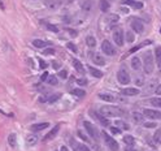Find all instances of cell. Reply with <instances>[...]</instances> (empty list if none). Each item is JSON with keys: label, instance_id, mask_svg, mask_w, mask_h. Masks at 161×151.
Here are the masks:
<instances>
[{"label": "cell", "instance_id": "6da1fadb", "mask_svg": "<svg viewBox=\"0 0 161 151\" xmlns=\"http://www.w3.org/2000/svg\"><path fill=\"white\" fill-rule=\"evenodd\" d=\"M99 113L101 116H104L105 119H111V117H117L122 115V110L118 108V107L114 106H104L99 110Z\"/></svg>", "mask_w": 161, "mask_h": 151}, {"label": "cell", "instance_id": "7a4b0ae2", "mask_svg": "<svg viewBox=\"0 0 161 151\" xmlns=\"http://www.w3.org/2000/svg\"><path fill=\"white\" fill-rule=\"evenodd\" d=\"M143 69L145 72V74H151L155 65H153V55L151 51H145L143 54Z\"/></svg>", "mask_w": 161, "mask_h": 151}, {"label": "cell", "instance_id": "3957f363", "mask_svg": "<svg viewBox=\"0 0 161 151\" xmlns=\"http://www.w3.org/2000/svg\"><path fill=\"white\" fill-rule=\"evenodd\" d=\"M117 80L121 85H127L131 81V77L125 68H120V70L117 72Z\"/></svg>", "mask_w": 161, "mask_h": 151}, {"label": "cell", "instance_id": "277c9868", "mask_svg": "<svg viewBox=\"0 0 161 151\" xmlns=\"http://www.w3.org/2000/svg\"><path fill=\"white\" fill-rule=\"evenodd\" d=\"M83 126L86 128V130H87V133H89V135L94 139V141H98L99 139V133H98V130H96V128H95L90 121H85L83 123Z\"/></svg>", "mask_w": 161, "mask_h": 151}, {"label": "cell", "instance_id": "5b68a950", "mask_svg": "<svg viewBox=\"0 0 161 151\" xmlns=\"http://www.w3.org/2000/svg\"><path fill=\"white\" fill-rule=\"evenodd\" d=\"M101 51L108 56H114L116 55V48L112 46V43L107 39L101 42Z\"/></svg>", "mask_w": 161, "mask_h": 151}, {"label": "cell", "instance_id": "8992f818", "mask_svg": "<svg viewBox=\"0 0 161 151\" xmlns=\"http://www.w3.org/2000/svg\"><path fill=\"white\" fill-rule=\"evenodd\" d=\"M101 134H103V137H104V141L107 143V146L111 149L112 151H118V143L116 142V139H113L111 135L107 134L105 132H101Z\"/></svg>", "mask_w": 161, "mask_h": 151}, {"label": "cell", "instance_id": "52a82bcc", "mask_svg": "<svg viewBox=\"0 0 161 151\" xmlns=\"http://www.w3.org/2000/svg\"><path fill=\"white\" fill-rule=\"evenodd\" d=\"M131 29L136 33V34H142L144 31V25H143V21H140L139 18H133L131 20Z\"/></svg>", "mask_w": 161, "mask_h": 151}, {"label": "cell", "instance_id": "ba28073f", "mask_svg": "<svg viewBox=\"0 0 161 151\" xmlns=\"http://www.w3.org/2000/svg\"><path fill=\"white\" fill-rule=\"evenodd\" d=\"M143 115L152 120H161V112L156 110H143Z\"/></svg>", "mask_w": 161, "mask_h": 151}, {"label": "cell", "instance_id": "9c48e42d", "mask_svg": "<svg viewBox=\"0 0 161 151\" xmlns=\"http://www.w3.org/2000/svg\"><path fill=\"white\" fill-rule=\"evenodd\" d=\"M113 40L117 46H122L123 45V31L122 29H116L113 31Z\"/></svg>", "mask_w": 161, "mask_h": 151}, {"label": "cell", "instance_id": "30bf717a", "mask_svg": "<svg viewBox=\"0 0 161 151\" xmlns=\"http://www.w3.org/2000/svg\"><path fill=\"white\" fill-rule=\"evenodd\" d=\"M46 7L51 11H55L57 8H60L61 7V0H46L44 2Z\"/></svg>", "mask_w": 161, "mask_h": 151}, {"label": "cell", "instance_id": "8fae6325", "mask_svg": "<svg viewBox=\"0 0 161 151\" xmlns=\"http://www.w3.org/2000/svg\"><path fill=\"white\" fill-rule=\"evenodd\" d=\"M151 40H144V42H142L140 45H138V46H135V47H133V48H130L129 51H127V54L123 56V57H126V56H129V55H131V54H134V52H136L138 50H140V48H143L144 46H148V45H151Z\"/></svg>", "mask_w": 161, "mask_h": 151}, {"label": "cell", "instance_id": "7c38bea8", "mask_svg": "<svg viewBox=\"0 0 161 151\" xmlns=\"http://www.w3.org/2000/svg\"><path fill=\"white\" fill-rule=\"evenodd\" d=\"M139 92H140V90L136 89V87H126L122 90V94L126 95V97H134V95H138Z\"/></svg>", "mask_w": 161, "mask_h": 151}, {"label": "cell", "instance_id": "4fadbf2b", "mask_svg": "<svg viewBox=\"0 0 161 151\" xmlns=\"http://www.w3.org/2000/svg\"><path fill=\"white\" fill-rule=\"evenodd\" d=\"M49 124L48 123H39V124H34L30 126V130L31 132H40V130H44L46 128H48Z\"/></svg>", "mask_w": 161, "mask_h": 151}, {"label": "cell", "instance_id": "5bb4252c", "mask_svg": "<svg viewBox=\"0 0 161 151\" xmlns=\"http://www.w3.org/2000/svg\"><path fill=\"white\" fill-rule=\"evenodd\" d=\"M90 113L92 115V116L96 117V119H98V121H99V123H100L101 125H103V126H108V125H109V121H108V119H105L104 116H101L100 113H95L94 111H91Z\"/></svg>", "mask_w": 161, "mask_h": 151}, {"label": "cell", "instance_id": "9a60e30c", "mask_svg": "<svg viewBox=\"0 0 161 151\" xmlns=\"http://www.w3.org/2000/svg\"><path fill=\"white\" fill-rule=\"evenodd\" d=\"M58 130H60V125H56V126H53L52 129L49 130V133L46 135V141H48V139H53L56 135H57V133H58Z\"/></svg>", "mask_w": 161, "mask_h": 151}, {"label": "cell", "instance_id": "2e32d148", "mask_svg": "<svg viewBox=\"0 0 161 151\" xmlns=\"http://www.w3.org/2000/svg\"><path fill=\"white\" fill-rule=\"evenodd\" d=\"M142 67H143V64L139 57H133V59H131V68L134 70H140Z\"/></svg>", "mask_w": 161, "mask_h": 151}, {"label": "cell", "instance_id": "e0dca14e", "mask_svg": "<svg viewBox=\"0 0 161 151\" xmlns=\"http://www.w3.org/2000/svg\"><path fill=\"white\" fill-rule=\"evenodd\" d=\"M94 8V0H85V2L82 3V11L89 13L91 12V9Z\"/></svg>", "mask_w": 161, "mask_h": 151}, {"label": "cell", "instance_id": "ac0fdd59", "mask_svg": "<svg viewBox=\"0 0 161 151\" xmlns=\"http://www.w3.org/2000/svg\"><path fill=\"white\" fill-rule=\"evenodd\" d=\"M92 61L96 64V65H104L105 64V59L100 54H94L92 55Z\"/></svg>", "mask_w": 161, "mask_h": 151}, {"label": "cell", "instance_id": "d6986e66", "mask_svg": "<svg viewBox=\"0 0 161 151\" xmlns=\"http://www.w3.org/2000/svg\"><path fill=\"white\" fill-rule=\"evenodd\" d=\"M73 65H74V68H76V69L79 72L80 74H85V73H86V70H85L83 64L80 63L79 60H77V59H74V60H73Z\"/></svg>", "mask_w": 161, "mask_h": 151}, {"label": "cell", "instance_id": "ffe728a7", "mask_svg": "<svg viewBox=\"0 0 161 151\" xmlns=\"http://www.w3.org/2000/svg\"><path fill=\"white\" fill-rule=\"evenodd\" d=\"M89 72H90V74L92 77H95V78H101V77H103V72L96 69V68H94V67H90L89 68Z\"/></svg>", "mask_w": 161, "mask_h": 151}, {"label": "cell", "instance_id": "44dd1931", "mask_svg": "<svg viewBox=\"0 0 161 151\" xmlns=\"http://www.w3.org/2000/svg\"><path fill=\"white\" fill-rule=\"evenodd\" d=\"M126 4L130 5L131 8H134V9H142L143 8V3L135 2V0H126Z\"/></svg>", "mask_w": 161, "mask_h": 151}, {"label": "cell", "instance_id": "7402d4cb", "mask_svg": "<svg viewBox=\"0 0 161 151\" xmlns=\"http://www.w3.org/2000/svg\"><path fill=\"white\" fill-rule=\"evenodd\" d=\"M99 7H100L101 12H107L109 9V7H111V3H109V0H100Z\"/></svg>", "mask_w": 161, "mask_h": 151}, {"label": "cell", "instance_id": "603a6c76", "mask_svg": "<svg viewBox=\"0 0 161 151\" xmlns=\"http://www.w3.org/2000/svg\"><path fill=\"white\" fill-rule=\"evenodd\" d=\"M99 98H100L101 100H104V102H111V103L116 100V97L112 95V94H100Z\"/></svg>", "mask_w": 161, "mask_h": 151}, {"label": "cell", "instance_id": "cb8c5ba5", "mask_svg": "<svg viewBox=\"0 0 161 151\" xmlns=\"http://www.w3.org/2000/svg\"><path fill=\"white\" fill-rule=\"evenodd\" d=\"M47 45H48V43L44 42V40H42V39H35V40L33 42V46H34L35 48H44Z\"/></svg>", "mask_w": 161, "mask_h": 151}, {"label": "cell", "instance_id": "d4e9b609", "mask_svg": "<svg viewBox=\"0 0 161 151\" xmlns=\"http://www.w3.org/2000/svg\"><path fill=\"white\" fill-rule=\"evenodd\" d=\"M155 59H156L157 65L161 67V46H157L155 48Z\"/></svg>", "mask_w": 161, "mask_h": 151}, {"label": "cell", "instance_id": "484cf974", "mask_svg": "<svg viewBox=\"0 0 161 151\" xmlns=\"http://www.w3.org/2000/svg\"><path fill=\"white\" fill-rule=\"evenodd\" d=\"M86 45L89 46L90 48H94L95 46H96V39H95V37H92V35H89V37L86 38Z\"/></svg>", "mask_w": 161, "mask_h": 151}, {"label": "cell", "instance_id": "4316f807", "mask_svg": "<svg viewBox=\"0 0 161 151\" xmlns=\"http://www.w3.org/2000/svg\"><path fill=\"white\" fill-rule=\"evenodd\" d=\"M36 141H38V137H36L35 134L27 135V137H26V145H29V146H33L34 143H36Z\"/></svg>", "mask_w": 161, "mask_h": 151}, {"label": "cell", "instance_id": "83f0119b", "mask_svg": "<svg viewBox=\"0 0 161 151\" xmlns=\"http://www.w3.org/2000/svg\"><path fill=\"white\" fill-rule=\"evenodd\" d=\"M16 141H17V137H16V134H14V133H12V134L8 135V143H9V146L12 149L16 147Z\"/></svg>", "mask_w": 161, "mask_h": 151}, {"label": "cell", "instance_id": "f1b7e54d", "mask_svg": "<svg viewBox=\"0 0 161 151\" xmlns=\"http://www.w3.org/2000/svg\"><path fill=\"white\" fill-rule=\"evenodd\" d=\"M133 120L135 121V123H143V120H144L143 113H139V112H133Z\"/></svg>", "mask_w": 161, "mask_h": 151}, {"label": "cell", "instance_id": "f546056e", "mask_svg": "<svg viewBox=\"0 0 161 151\" xmlns=\"http://www.w3.org/2000/svg\"><path fill=\"white\" fill-rule=\"evenodd\" d=\"M118 20H120V17L117 16V14H111V16H108V18H107L108 24H111V25H116L118 22Z\"/></svg>", "mask_w": 161, "mask_h": 151}, {"label": "cell", "instance_id": "4dcf8cb0", "mask_svg": "<svg viewBox=\"0 0 161 151\" xmlns=\"http://www.w3.org/2000/svg\"><path fill=\"white\" fill-rule=\"evenodd\" d=\"M71 94L76 95V97H78V98H83V97L86 95V91L82 90V89H73V90H71Z\"/></svg>", "mask_w": 161, "mask_h": 151}, {"label": "cell", "instance_id": "1f68e13d", "mask_svg": "<svg viewBox=\"0 0 161 151\" xmlns=\"http://www.w3.org/2000/svg\"><path fill=\"white\" fill-rule=\"evenodd\" d=\"M153 142L157 143V145L161 143V129L160 128L155 132V134H153Z\"/></svg>", "mask_w": 161, "mask_h": 151}, {"label": "cell", "instance_id": "d6a6232c", "mask_svg": "<svg viewBox=\"0 0 161 151\" xmlns=\"http://www.w3.org/2000/svg\"><path fill=\"white\" fill-rule=\"evenodd\" d=\"M150 103H151L153 107H159V108H161V98H159V97L151 98V99H150Z\"/></svg>", "mask_w": 161, "mask_h": 151}, {"label": "cell", "instance_id": "836d02e7", "mask_svg": "<svg viewBox=\"0 0 161 151\" xmlns=\"http://www.w3.org/2000/svg\"><path fill=\"white\" fill-rule=\"evenodd\" d=\"M47 82H48V85H49V86H56L58 81H57L56 76H52V74H49V76H48V78H47Z\"/></svg>", "mask_w": 161, "mask_h": 151}, {"label": "cell", "instance_id": "e575fe53", "mask_svg": "<svg viewBox=\"0 0 161 151\" xmlns=\"http://www.w3.org/2000/svg\"><path fill=\"white\" fill-rule=\"evenodd\" d=\"M122 139H123V142H125L126 145H134V142H135L134 137H133V135H130V134L125 135V137H123Z\"/></svg>", "mask_w": 161, "mask_h": 151}, {"label": "cell", "instance_id": "d590c367", "mask_svg": "<svg viewBox=\"0 0 161 151\" xmlns=\"http://www.w3.org/2000/svg\"><path fill=\"white\" fill-rule=\"evenodd\" d=\"M116 125H117V126H121L122 129H125V130H127V129H130L129 124H126V123H125V121H121V120H118V121H116Z\"/></svg>", "mask_w": 161, "mask_h": 151}, {"label": "cell", "instance_id": "8d00e7d4", "mask_svg": "<svg viewBox=\"0 0 161 151\" xmlns=\"http://www.w3.org/2000/svg\"><path fill=\"white\" fill-rule=\"evenodd\" d=\"M143 83H144V77H143V76H136V78H135V85H136V86H143Z\"/></svg>", "mask_w": 161, "mask_h": 151}, {"label": "cell", "instance_id": "74e56055", "mask_svg": "<svg viewBox=\"0 0 161 151\" xmlns=\"http://www.w3.org/2000/svg\"><path fill=\"white\" fill-rule=\"evenodd\" d=\"M125 35H126V40H127L129 43H133V42L135 40V37H134V34L131 33V31H127V33H126Z\"/></svg>", "mask_w": 161, "mask_h": 151}, {"label": "cell", "instance_id": "f35d334b", "mask_svg": "<svg viewBox=\"0 0 161 151\" xmlns=\"http://www.w3.org/2000/svg\"><path fill=\"white\" fill-rule=\"evenodd\" d=\"M78 135H79V138L82 139V141H85V142H89L90 141V138H89V135H86L82 130H78Z\"/></svg>", "mask_w": 161, "mask_h": 151}, {"label": "cell", "instance_id": "ab89813d", "mask_svg": "<svg viewBox=\"0 0 161 151\" xmlns=\"http://www.w3.org/2000/svg\"><path fill=\"white\" fill-rule=\"evenodd\" d=\"M47 29L49 31H53V33H58V27L56 26V25H53V24H48L47 25Z\"/></svg>", "mask_w": 161, "mask_h": 151}, {"label": "cell", "instance_id": "60d3db41", "mask_svg": "<svg viewBox=\"0 0 161 151\" xmlns=\"http://www.w3.org/2000/svg\"><path fill=\"white\" fill-rule=\"evenodd\" d=\"M143 126L147 129H153V128H157V124L156 123H144Z\"/></svg>", "mask_w": 161, "mask_h": 151}, {"label": "cell", "instance_id": "b9f144b4", "mask_svg": "<svg viewBox=\"0 0 161 151\" xmlns=\"http://www.w3.org/2000/svg\"><path fill=\"white\" fill-rule=\"evenodd\" d=\"M76 150H77V151H91V150H90L89 147H87L86 145H78Z\"/></svg>", "mask_w": 161, "mask_h": 151}, {"label": "cell", "instance_id": "7bdbcfd3", "mask_svg": "<svg viewBox=\"0 0 161 151\" xmlns=\"http://www.w3.org/2000/svg\"><path fill=\"white\" fill-rule=\"evenodd\" d=\"M68 48L70 50V51H71V52H74V54L77 52V47H76V45H74V43H71V42H69V43H68Z\"/></svg>", "mask_w": 161, "mask_h": 151}, {"label": "cell", "instance_id": "ee69618b", "mask_svg": "<svg viewBox=\"0 0 161 151\" xmlns=\"http://www.w3.org/2000/svg\"><path fill=\"white\" fill-rule=\"evenodd\" d=\"M43 55H47V56L55 55V50H53V48H47V50H44V51H43Z\"/></svg>", "mask_w": 161, "mask_h": 151}, {"label": "cell", "instance_id": "f6af8a7d", "mask_svg": "<svg viewBox=\"0 0 161 151\" xmlns=\"http://www.w3.org/2000/svg\"><path fill=\"white\" fill-rule=\"evenodd\" d=\"M58 76H60L61 80H67V77H68V72H67V70H60V73H58Z\"/></svg>", "mask_w": 161, "mask_h": 151}, {"label": "cell", "instance_id": "bcb514c9", "mask_svg": "<svg viewBox=\"0 0 161 151\" xmlns=\"http://www.w3.org/2000/svg\"><path fill=\"white\" fill-rule=\"evenodd\" d=\"M67 31L71 35L73 38H76V37H77V34H78V31H77V30H74V29H67Z\"/></svg>", "mask_w": 161, "mask_h": 151}, {"label": "cell", "instance_id": "7dc6e473", "mask_svg": "<svg viewBox=\"0 0 161 151\" xmlns=\"http://www.w3.org/2000/svg\"><path fill=\"white\" fill-rule=\"evenodd\" d=\"M60 97H61L60 94H53V95L51 97V98H48V102H49V103H52V102H55V100H57V99L60 98Z\"/></svg>", "mask_w": 161, "mask_h": 151}, {"label": "cell", "instance_id": "c3c4849f", "mask_svg": "<svg viewBox=\"0 0 161 151\" xmlns=\"http://www.w3.org/2000/svg\"><path fill=\"white\" fill-rule=\"evenodd\" d=\"M77 83H78L79 86H85V85H87V80H86V78H78Z\"/></svg>", "mask_w": 161, "mask_h": 151}, {"label": "cell", "instance_id": "681fc988", "mask_svg": "<svg viewBox=\"0 0 161 151\" xmlns=\"http://www.w3.org/2000/svg\"><path fill=\"white\" fill-rule=\"evenodd\" d=\"M38 63H39V67H40L42 69H46L47 64H46V61H44V60H43V59H39V60H38Z\"/></svg>", "mask_w": 161, "mask_h": 151}, {"label": "cell", "instance_id": "f907efd6", "mask_svg": "<svg viewBox=\"0 0 161 151\" xmlns=\"http://www.w3.org/2000/svg\"><path fill=\"white\" fill-rule=\"evenodd\" d=\"M111 132H112L113 134H120V133H121V130H120V129H117V128H113V126L111 128Z\"/></svg>", "mask_w": 161, "mask_h": 151}, {"label": "cell", "instance_id": "816d5d0a", "mask_svg": "<svg viewBox=\"0 0 161 151\" xmlns=\"http://www.w3.org/2000/svg\"><path fill=\"white\" fill-rule=\"evenodd\" d=\"M48 76H49V74L47 73V72H44V73H43V74H42V77H40V80H42V81H47V78H48Z\"/></svg>", "mask_w": 161, "mask_h": 151}, {"label": "cell", "instance_id": "f5cc1de1", "mask_svg": "<svg viewBox=\"0 0 161 151\" xmlns=\"http://www.w3.org/2000/svg\"><path fill=\"white\" fill-rule=\"evenodd\" d=\"M52 65H53V68H55V69H60V64H58L57 61H53V63H52Z\"/></svg>", "mask_w": 161, "mask_h": 151}, {"label": "cell", "instance_id": "db71d44e", "mask_svg": "<svg viewBox=\"0 0 161 151\" xmlns=\"http://www.w3.org/2000/svg\"><path fill=\"white\" fill-rule=\"evenodd\" d=\"M156 94H159V95H161V83L156 87Z\"/></svg>", "mask_w": 161, "mask_h": 151}, {"label": "cell", "instance_id": "11a10c76", "mask_svg": "<svg viewBox=\"0 0 161 151\" xmlns=\"http://www.w3.org/2000/svg\"><path fill=\"white\" fill-rule=\"evenodd\" d=\"M125 151H135L133 147H131V145H127V147L125 149Z\"/></svg>", "mask_w": 161, "mask_h": 151}, {"label": "cell", "instance_id": "9f6ffc18", "mask_svg": "<svg viewBox=\"0 0 161 151\" xmlns=\"http://www.w3.org/2000/svg\"><path fill=\"white\" fill-rule=\"evenodd\" d=\"M60 151H70L67 146H61V149H60Z\"/></svg>", "mask_w": 161, "mask_h": 151}, {"label": "cell", "instance_id": "6f0895ef", "mask_svg": "<svg viewBox=\"0 0 161 151\" xmlns=\"http://www.w3.org/2000/svg\"><path fill=\"white\" fill-rule=\"evenodd\" d=\"M0 8H2V9H4V5L2 4V0H0Z\"/></svg>", "mask_w": 161, "mask_h": 151}, {"label": "cell", "instance_id": "680465c9", "mask_svg": "<svg viewBox=\"0 0 161 151\" xmlns=\"http://www.w3.org/2000/svg\"><path fill=\"white\" fill-rule=\"evenodd\" d=\"M160 33H161V29H160Z\"/></svg>", "mask_w": 161, "mask_h": 151}]
</instances>
